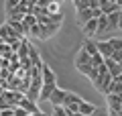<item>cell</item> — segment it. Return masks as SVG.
Masks as SVG:
<instances>
[{
  "label": "cell",
  "mask_w": 122,
  "mask_h": 116,
  "mask_svg": "<svg viewBox=\"0 0 122 116\" xmlns=\"http://www.w3.org/2000/svg\"><path fill=\"white\" fill-rule=\"evenodd\" d=\"M98 69H100V73H98V77L94 79V88H96L100 94H108V90H110V84H112V79L114 77L110 75V71H108V67H106V63H102V65H98Z\"/></svg>",
  "instance_id": "1"
},
{
  "label": "cell",
  "mask_w": 122,
  "mask_h": 116,
  "mask_svg": "<svg viewBox=\"0 0 122 116\" xmlns=\"http://www.w3.org/2000/svg\"><path fill=\"white\" fill-rule=\"evenodd\" d=\"M94 10H96V8H83V10H75V12H77V22H79V26H83L87 21H92V18H96Z\"/></svg>",
  "instance_id": "4"
},
{
  "label": "cell",
  "mask_w": 122,
  "mask_h": 116,
  "mask_svg": "<svg viewBox=\"0 0 122 116\" xmlns=\"http://www.w3.org/2000/svg\"><path fill=\"white\" fill-rule=\"evenodd\" d=\"M6 22H8V25L12 26V29L20 35V37L29 35V31H26V26H25V22H22V21H16V18H6Z\"/></svg>",
  "instance_id": "7"
},
{
  "label": "cell",
  "mask_w": 122,
  "mask_h": 116,
  "mask_svg": "<svg viewBox=\"0 0 122 116\" xmlns=\"http://www.w3.org/2000/svg\"><path fill=\"white\" fill-rule=\"evenodd\" d=\"M69 104H81V98L73 92H67L65 94V100H63V106H69Z\"/></svg>",
  "instance_id": "14"
},
{
  "label": "cell",
  "mask_w": 122,
  "mask_h": 116,
  "mask_svg": "<svg viewBox=\"0 0 122 116\" xmlns=\"http://www.w3.org/2000/svg\"><path fill=\"white\" fill-rule=\"evenodd\" d=\"M20 4V0H4V12H10L14 6Z\"/></svg>",
  "instance_id": "19"
},
{
  "label": "cell",
  "mask_w": 122,
  "mask_h": 116,
  "mask_svg": "<svg viewBox=\"0 0 122 116\" xmlns=\"http://www.w3.org/2000/svg\"><path fill=\"white\" fill-rule=\"evenodd\" d=\"M29 116H47V114H45L43 110H39V112H33V114H29Z\"/></svg>",
  "instance_id": "25"
},
{
  "label": "cell",
  "mask_w": 122,
  "mask_h": 116,
  "mask_svg": "<svg viewBox=\"0 0 122 116\" xmlns=\"http://www.w3.org/2000/svg\"><path fill=\"white\" fill-rule=\"evenodd\" d=\"M65 94H67V90H61V88L57 86L55 90L51 92V96H49V100H47V102H51L53 106H63V100H65Z\"/></svg>",
  "instance_id": "3"
},
{
  "label": "cell",
  "mask_w": 122,
  "mask_h": 116,
  "mask_svg": "<svg viewBox=\"0 0 122 116\" xmlns=\"http://www.w3.org/2000/svg\"><path fill=\"white\" fill-rule=\"evenodd\" d=\"M106 31H108V16L102 14V16L98 18V33L96 35H102V33H106Z\"/></svg>",
  "instance_id": "16"
},
{
  "label": "cell",
  "mask_w": 122,
  "mask_h": 116,
  "mask_svg": "<svg viewBox=\"0 0 122 116\" xmlns=\"http://www.w3.org/2000/svg\"><path fill=\"white\" fill-rule=\"evenodd\" d=\"M51 2H61V0H51Z\"/></svg>",
  "instance_id": "28"
},
{
  "label": "cell",
  "mask_w": 122,
  "mask_h": 116,
  "mask_svg": "<svg viewBox=\"0 0 122 116\" xmlns=\"http://www.w3.org/2000/svg\"><path fill=\"white\" fill-rule=\"evenodd\" d=\"M71 2H73V4H75V2H79V0H71Z\"/></svg>",
  "instance_id": "29"
},
{
  "label": "cell",
  "mask_w": 122,
  "mask_h": 116,
  "mask_svg": "<svg viewBox=\"0 0 122 116\" xmlns=\"http://www.w3.org/2000/svg\"><path fill=\"white\" fill-rule=\"evenodd\" d=\"M71 116H86V114H81V112L77 110V112H73V114H71Z\"/></svg>",
  "instance_id": "26"
},
{
  "label": "cell",
  "mask_w": 122,
  "mask_h": 116,
  "mask_svg": "<svg viewBox=\"0 0 122 116\" xmlns=\"http://www.w3.org/2000/svg\"><path fill=\"white\" fill-rule=\"evenodd\" d=\"M104 63H106V67H108V71H110V75H112V77H118L122 73V65L118 63V61H114L112 57H106Z\"/></svg>",
  "instance_id": "5"
},
{
  "label": "cell",
  "mask_w": 122,
  "mask_h": 116,
  "mask_svg": "<svg viewBox=\"0 0 122 116\" xmlns=\"http://www.w3.org/2000/svg\"><path fill=\"white\" fill-rule=\"evenodd\" d=\"M53 116H67L65 106H53Z\"/></svg>",
  "instance_id": "21"
},
{
  "label": "cell",
  "mask_w": 122,
  "mask_h": 116,
  "mask_svg": "<svg viewBox=\"0 0 122 116\" xmlns=\"http://www.w3.org/2000/svg\"><path fill=\"white\" fill-rule=\"evenodd\" d=\"M120 10H122V8H120ZM120 10L106 14V16H108V31H116L118 26H120Z\"/></svg>",
  "instance_id": "8"
},
{
  "label": "cell",
  "mask_w": 122,
  "mask_h": 116,
  "mask_svg": "<svg viewBox=\"0 0 122 116\" xmlns=\"http://www.w3.org/2000/svg\"><path fill=\"white\" fill-rule=\"evenodd\" d=\"M98 108L94 106V104H90V102H86V100H81V104H79V112L81 114H86V116H92L94 112H96Z\"/></svg>",
  "instance_id": "13"
},
{
  "label": "cell",
  "mask_w": 122,
  "mask_h": 116,
  "mask_svg": "<svg viewBox=\"0 0 122 116\" xmlns=\"http://www.w3.org/2000/svg\"><path fill=\"white\" fill-rule=\"evenodd\" d=\"M57 88V82H43V88H41V96L39 100H49V96H51V92Z\"/></svg>",
  "instance_id": "10"
},
{
  "label": "cell",
  "mask_w": 122,
  "mask_h": 116,
  "mask_svg": "<svg viewBox=\"0 0 122 116\" xmlns=\"http://www.w3.org/2000/svg\"><path fill=\"white\" fill-rule=\"evenodd\" d=\"M100 8L104 14H110V12H116V10H120V6L116 4V2H108V0H102L100 2Z\"/></svg>",
  "instance_id": "12"
},
{
  "label": "cell",
  "mask_w": 122,
  "mask_h": 116,
  "mask_svg": "<svg viewBox=\"0 0 122 116\" xmlns=\"http://www.w3.org/2000/svg\"><path fill=\"white\" fill-rule=\"evenodd\" d=\"M29 57H30V61H33V65H35V63H43V61H41V53L37 51L35 45H30V47H29Z\"/></svg>",
  "instance_id": "15"
},
{
  "label": "cell",
  "mask_w": 122,
  "mask_h": 116,
  "mask_svg": "<svg viewBox=\"0 0 122 116\" xmlns=\"http://www.w3.org/2000/svg\"><path fill=\"white\" fill-rule=\"evenodd\" d=\"M100 2L102 0H87V6L90 8H100Z\"/></svg>",
  "instance_id": "23"
},
{
  "label": "cell",
  "mask_w": 122,
  "mask_h": 116,
  "mask_svg": "<svg viewBox=\"0 0 122 116\" xmlns=\"http://www.w3.org/2000/svg\"><path fill=\"white\" fill-rule=\"evenodd\" d=\"M14 116H29V112H26L22 106H16L14 108Z\"/></svg>",
  "instance_id": "22"
},
{
  "label": "cell",
  "mask_w": 122,
  "mask_h": 116,
  "mask_svg": "<svg viewBox=\"0 0 122 116\" xmlns=\"http://www.w3.org/2000/svg\"><path fill=\"white\" fill-rule=\"evenodd\" d=\"M83 29V35L86 37H94V35L98 33V18H92V21H87L86 25L81 26Z\"/></svg>",
  "instance_id": "9"
},
{
  "label": "cell",
  "mask_w": 122,
  "mask_h": 116,
  "mask_svg": "<svg viewBox=\"0 0 122 116\" xmlns=\"http://www.w3.org/2000/svg\"><path fill=\"white\" fill-rule=\"evenodd\" d=\"M110 45L114 47V51H122V39L112 37V39H110Z\"/></svg>",
  "instance_id": "20"
},
{
  "label": "cell",
  "mask_w": 122,
  "mask_h": 116,
  "mask_svg": "<svg viewBox=\"0 0 122 116\" xmlns=\"http://www.w3.org/2000/svg\"><path fill=\"white\" fill-rule=\"evenodd\" d=\"M22 22H25L26 31H30V26H33V25H37V22H39V21H37V16H35V14L30 12V14H26V16L22 18Z\"/></svg>",
  "instance_id": "17"
},
{
  "label": "cell",
  "mask_w": 122,
  "mask_h": 116,
  "mask_svg": "<svg viewBox=\"0 0 122 116\" xmlns=\"http://www.w3.org/2000/svg\"><path fill=\"white\" fill-rule=\"evenodd\" d=\"M18 106H22L26 112H29V114H33V112H39V106H37V102H35V100H30V98H26V94L20 98V104H18Z\"/></svg>",
  "instance_id": "6"
},
{
  "label": "cell",
  "mask_w": 122,
  "mask_h": 116,
  "mask_svg": "<svg viewBox=\"0 0 122 116\" xmlns=\"http://www.w3.org/2000/svg\"><path fill=\"white\" fill-rule=\"evenodd\" d=\"M116 4H118V6H120V8H122V0H116Z\"/></svg>",
  "instance_id": "27"
},
{
  "label": "cell",
  "mask_w": 122,
  "mask_h": 116,
  "mask_svg": "<svg viewBox=\"0 0 122 116\" xmlns=\"http://www.w3.org/2000/svg\"><path fill=\"white\" fill-rule=\"evenodd\" d=\"M61 2H49V6H47V12H49V16L51 14H59V10H61Z\"/></svg>",
  "instance_id": "18"
},
{
  "label": "cell",
  "mask_w": 122,
  "mask_h": 116,
  "mask_svg": "<svg viewBox=\"0 0 122 116\" xmlns=\"http://www.w3.org/2000/svg\"><path fill=\"white\" fill-rule=\"evenodd\" d=\"M106 102H108V112L110 116H118L122 110V96L120 94H106Z\"/></svg>",
  "instance_id": "2"
},
{
  "label": "cell",
  "mask_w": 122,
  "mask_h": 116,
  "mask_svg": "<svg viewBox=\"0 0 122 116\" xmlns=\"http://www.w3.org/2000/svg\"><path fill=\"white\" fill-rule=\"evenodd\" d=\"M49 18H51V22H61V21H63V14H51V16H49Z\"/></svg>",
  "instance_id": "24"
},
{
  "label": "cell",
  "mask_w": 122,
  "mask_h": 116,
  "mask_svg": "<svg viewBox=\"0 0 122 116\" xmlns=\"http://www.w3.org/2000/svg\"><path fill=\"white\" fill-rule=\"evenodd\" d=\"M96 45H98V51H100L102 55H104V59H106V57H112L114 47L110 45V41H98Z\"/></svg>",
  "instance_id": "11"
}]
</instances>
